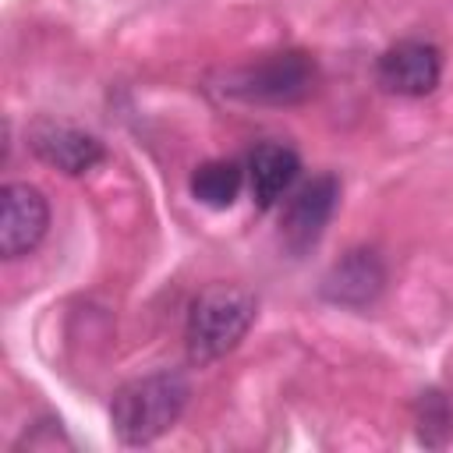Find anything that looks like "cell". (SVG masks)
Returning a JSON list of instances; mask_svg holds the SVG:
<instances>
[{
	"instance_id": "9",
	"label": "cell",
	"mask_w": 453,
	"mask_h": 453,
	"mask_svg": "<svg viewBox=\"0 0 453 453\" xmlns=\"http://www.w3.org/2000/svg\"><path fill=\"white\" fill-rule=\"evenodd\" d=\"M301 159L283 142H265L248 156V188L258 209H273L297 180Z\"/></svg>"
},
{
	"instance_id": "7",
	"label": "cell",
	"mask_w": 453,
	"mask_h": 453,
	"mask_svg": "<svg viewBox=\"0 0 453 453\" xmlns=\"http://www.w3.org/2000/svg\"><path fill=\"white\" fill-rule=\"evenodd\" d=\"M28 149L53 170L60 173H88L96 163H103L106 149L96 134L74 127V124H60V120H35L28 127Z\"/></svg>"
},
{
	"instance_id": "3",
	"label": "cell",
	"mask_w": 453,
	"mask_h": 453,
	"mask_svg": "<svg viewBox=\"0 0 453 453\" xmlns=\"http://www.w3.org/2000/svg\"><path fill=\"white\" fill-rule=\"evenodd\" d=\"M315 81H319L315 60L301 50H283V53H269L255 64L237 67L223 88L244 103L290 106V103L308 99L315 92Z\"/></svg>"
},
{
	"instance_id": "10",
	"label": "cell",
	"mask_w": 453,
	"mask_h": 453,
	"mask_svg": "<svg viewBox=\"0 0 453 453\" xmlns=\"http://www.w3.org/2000/svg\"><path fill=\"white\" fill-rule=\"evenodd\" d=\"M244 188V170L234 159H209L191 173V195L209 209H230Z\"/></svg>"
},
{
	"instance_id": "8",
	"label": "cell",
	"mask_w": 453,
	"mask_h": 453,
	"mask_svg": "<svg viewBox=\"0 0 453 453\" xmlns=\"http://www.w3.org/2000/svg\"><path fill=\"white\" fill-rule=\"evenodd\" d=\"M386 283V269L382 258L368 248H354L347 251L322 280V297L333 304H347V308H365L382 294Z\"/></svg>"
},
{
	"instance_id": "5",
	"label": "cell",
	"mask_w": 453,
	"mask_h": 453,
	"mask_svg": "<svg viewBox=\"0 0 453 453\" xmlns=\"http://www.w3.org/2000/svg\"><path fill=\"white\" fill-rule=\"evenodd\" d=\"M336 202H340V180H336L333 173H322V177H311L308 184H301V188L290 195V202H287V209H283V219H280V237H283V244H287L294 255L308 251V248L322 237L326 223L333 219Z\"/></svg>"
},
{
	"instance_id": "6",
	"label": "cell",
	"mask_w": 453,
	"mask_h": 453,
	"mask_svg": "<svg viewBox=\"0 0 453 453\" xmlns=\"http://www.w3.org/2000/svg\"><path fill=\"white\" fill-rule=\"evenodd\" d=\"M50 226V205L32 184H7L0 191V255L21 258L28 255Z\"/></svg>"
},
{
	"instance_id": "4",
	"label": "cell",
	"mask_w": 453,
	"mask_h": 453,
	"mask_svg": "<svg viewBox=\"0 0 453 453\" xmlns=\"http://www.w3.org/2000/svg\"><path fill=\"white\" fill-rule=\"evenodd\" d=\"M442 78V57L432 42L421 39H400L375 60V81L389 96L418 99L428 96Z\"/></svg>"
},
{
	"instance_id": "1",
	"label": "cell",
	"mask_w": 453,
	"mask_h": 453,
	"mask_svg": "<svg viewBox=\"0 0 453 453\" xmlns=\"http://www.w3.org/2000/svg\"><path fill=\"white\" fill-rule=\"evenodd\" d=\"M188 379L180 372H152L113 393L110 421L124 446H145L170 432L188 407Z\"/></svg>"
},
{
	"instance_id": "2",
	"label": "cell",
	"mask_w": 453,
	"mask_h": 453,
	"mask_svg": "<svg viewBox=\"0 0 453 453\" xmlns=\"http://www.w3.org/2000/svg\"><path fill=\"white\" fill-rule=\"evenodd\" d=\"M255 294L237 287V283H212L205 287L188 311V329H184V343H188V357L191 365H212L219 357H226L244 333L255 322Z\"/></svg>"
},
{
	"instance_id": "11",
	"label": "cell",
	"mask_w": 453,
	"mask_h": 453,
	"mask_svg": "<svg viewBox=\"0 0 453 453\" xmlns=\"http://www.w3.org/2000/svg\"><path fill=\"white\" fill-rule=\"evenodd\" d=\"M418 435L425 446H442L453 435V411L442 393H421L418 400Z\"/></svg>"
}]
</instances>
